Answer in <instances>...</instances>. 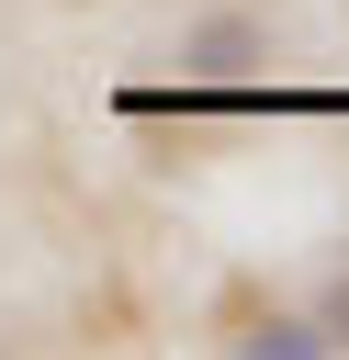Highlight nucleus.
Wrapping results in <instances>:
<instances>
[{"label":"nucleus","instance_id":"nucleus-1","mask_svg":"<svg viewBox=\"0 0 349 360\" xmlns=\"http://www.w3.org/2000/svg\"><path fill=\"white\" fill-rule=\"evenodd\" d=\"M259 68H270V34H259L248 11H214V22L180 34V79H191V90H248Z\"/></svg>","mask_w":349,"mask_h":360},{"label":"nucleus","instance_id":"nucleus-2","mask_svg":"<svg viewBox=\"0 0 349 360\" xmlns=\"http://www.w3.org/2000/svg\"><path fill=\"white\" fill-rule=\"evenodd\" d=\"M236 349H259V360H326L338 338H326V326H304V315H270V326H259V338H236Z\"/></svg>","mask_w":349,"mask_h":360},{"label":"nucleus","instance_id":"nucleus-3","mask_svg":"<svg viewBox=\"0 0 349 360\" xmlns=\"http://www.w3.org/2000/svg\"><path fill=\"white\" fill-rule=\"evenodd\" d=\"M326 338H338V349H349V281H338V304H326Z\"/></svg>","mask_w":349,"mask_h":360}]
</instances>
